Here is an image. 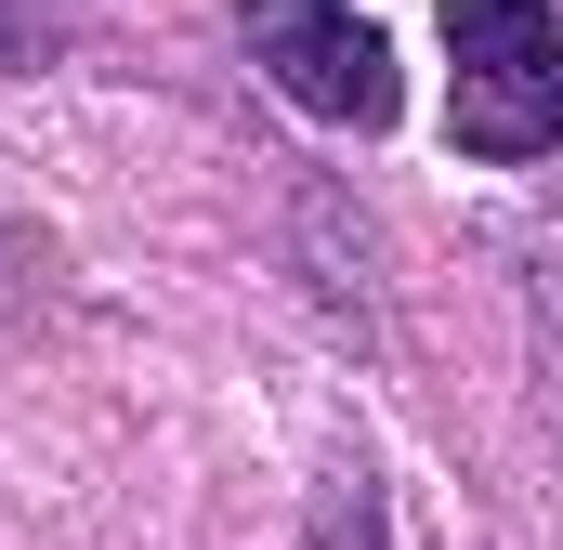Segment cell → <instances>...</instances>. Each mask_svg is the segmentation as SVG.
<instances>
[{"mask_svg": "<svg viewBox=\"0 0 563 550\" xmlns=\"http://www.w3.org/2000/svg\"><path fill=\"white\" fill-rule=\"evenodd\" d=\"M250 40H263L288 106H314L341 132H380L394 119V53H380V26L354 0H250Z\"/></svg>", "mask_w": 563, "mask_h": 550, "instance_id": "7a4b0ae2", "label": "cell"}, {"mask_svg": "<svg viewBox=\"0 0 563 550\" xmlns=\"http://www.w3.org/2000/svg\"><path fill=\"white\" fill-rule=\"evenodd\" d=\"M445 132L472 157L563 144V13L551 0H445Z\"/></svg>", "mask_w": 563, "mask_h": 550, "instance_id": "6da1fadb", "label": "cell"}]
</instances>
